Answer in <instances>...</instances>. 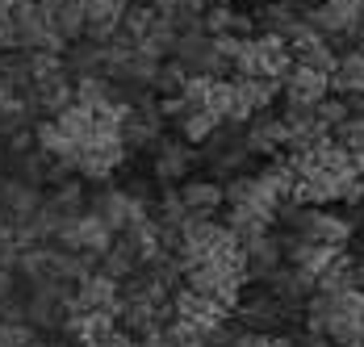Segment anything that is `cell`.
Wrapping results in <instances>:
<instances>
[{
  "label": "cell",
  "mask_w": 364,
  "mask_h": 347,
  "mask_svg": "<svg viewBox=\"0 0 364 347\" xmlns=\"http://www.w3.org/2000/svg\"><path fill=\"white\" fill-rule=\"evenodd\" d=\"M222 201H230V205H243V209H252V213H259V218H277V197L264 188V180L259 176H230L226 180V188H222Z\"/></svg>",
  "instance_id": "30bf717a"
},
{
  "label": "cell",
  "mask_w": 364,
  "mask_h": 347,
  "mask_svg": "<svg viewBox=\"0 0 364 347\" xmlns=\"http://www.w3.org/2000/svg\"><path fill=\"white\" fill-rule=\"evenodd\" d=\"M50 122H55V126H59V130L68 134V142H75V146H84V142H88V134L97 130V122H92V113H88L84 105H75V101L68 105L63 113H55Z\"/></svg>",
  "instance_id": "cb8c5ba5"
},
{
  "label": "cell",
  "mask_w": 364,
  "mask_h": 347,
  "mask_svg": "<svg viewBox=\"0 0 364 347\" xmlns=\"http://www.w3.org/2000/svg\"><path fill=\"white\" fill-rule=\"evenodd\" d=\"M327 88H335L339 97H364V50H348L343 59H335V68L327 71Z\"/></svg>",
  "instance_id": "ac0fdd59"
},
{
  "label": "cell",
  "mask_w": 364,
  "mask_h": 347,
  "mask_svg": "<svg viewBox=\"0 0 364 347\" xmlns=\"http://www.w3.org/2000/svg\"><path fill=\"white\" fill-rule=\"evenodd\" d=\"M230 84H235V101H239L243 122H247L252 113L272 109V101L281 97V80H268V75H235Z\"/></svg>",
  "instance_id": "8fae6325"
},
{
  "label": "cell",
  "mask_w": 364,
  "mask_h": 347,
  "mask_svg": "<svg viewBox=\"0 0 364 347\" xmlns=\"http://www.w3.org/2000/svg\"><path fill=\"white\" fill-rule=\"evenodd\" d=\"M172 59L184 68V75H205V80H218L222 71L230 68L218 50H214V38L210 34H176Z\"/></svg>",
  "instance_id": "5b68a950"
},
{
  "label": "cell",
  "mask_w": 364,
  "mask_h": 347,
  "mask_svg": "<svg viewBox=\"0 0 364 347\" xmlns=\"http://www.w3.org/2000/svg\"><path fill=\"white\" fill-rule=\"evenodd\" d=\"M210 88H214V80H205V75H184V84H181L176 97L188 105V113H193V109H210Z\"/></svg>",
  "instance_id": "f546056e"
},
{
  "label": "cell",
  "mask_w": 364,
  "mask_h": 347,
  "mask_svg": "<svg viewBox=\"0 0 364 347\" xmlns=\"http://www.w3.org/2000/svg\"><path fill=\"white\" fill-rule=\"evenodd\" d=\"M122 297V284L109 280L105 272H88L84 280H75V293L63 301V314H92V310H113Z\"/></svg>",
  "instance_id": "52a82bcc"
},
{
  "label": "cell",
  "mask_w": 364,
  "mask_h": 347,
  "mask_svg": "<svg viewBox=\"0 0 364 347\" xmlns=\"http://www.w3.org/2000/svg\"><path fill=\"white\" fill-rule=\"evenodd\" d=\"M243 260H247V277L264 280L268 272L281 268V239L259 235V239H252V243H243Z\"/></svg>",
  "instance_id": "44dd1931"
},
{
  "label": "cell",
  "mask_w": 364,
  "mask_h": 347,
  "mask_svg": "<svg viewBox=\"0 0 364 347\" xmlns=\"http://www.w3.org/2000/svg\"><path fill=\"white\" fill-rule=\"evenodd\" d=\"M277 218L289 226V235L310 239V243H323V247H335V251L348 243V235H352V222H348V218H339V213H323L318 205H301V201H293V205H277Z\"/></svg>",
  "instance_id": "6da1fadb"
},
{
  "label": "cell",
  "mask_w": 364,
  "mask_h": 347,
  "mask_svg": "<svg viewBox=\"0 0 364 347\" xmlns=\"http://www.w3.org/2000/svg\"><path fill=\"white\" fill-rule=\"evenodd\" d=\"M122 13H126V0H92V4H84V34L97 46H105L122 30Z\"/></svg>",
  "instance_id": "4fadbf2b"
},
{
  "label": "cell",
  "mask_w": 364,
  "mask_h": 347,
  "mask_svg": "<svg viewBox=\"0 0 364 347\" xmlns=\"http://www.w3.org/2000/svg\"><path fill=\"white\" fill-rule=\"evenodd\" d=\"M101 272H105L109 280H126V277H134V272H139V260L117 243V247H109V251L101 255Z\"/></svg>",
  "instance_id": "f1b7e54d"
},
{
  "label": "cell",
  "mask_w": 364,
  "mask_h": 347,
  "mask_svg": "<svg viewBox=\"0 0 364 347\" xmlns=\"http://www.w3.org/2000/svg\"><path fill=\"white\" fill-rule=\"evenodd\" d=\"M264 280H268V293L277 301H285V306H297V301H306L314 293V272H301V268H277Z\"/></svg>",
  "instance_id": "e0dca14e"
},
{
  "label": "cell",
  "mask_w": 364,
  "mask_h": 347,
  "mask_svg": "<svg viewBox=\"0 0 364 347\" xmlns=\"http://www.w3.org/2000/svg\"><path fill=\"white\" fill-rule=\"evenodd\" d=\"M281 92H285V101H297V105H314L318 101H327V75L323 71H310V68H301V63H293L285 75H281Z\"/></svg>",
  "instance_id": "7c38bea8"
},
{
  "label": "cell",
  "mask_w": 364,
  "mask_h": 347,
  "mask_svg": "<svg viewBox=\"0 0 364 347\" xmlns=\"http://www.w3.org/2000/svg\"><path fill=\"white\" fill-rule=\"evenodd\" d=\"M281 255L289 260V268H301V272H323L331 260L339 255L335 247H323V243H310V239H297V235H289V239H281Z\"/></svg>",
  "instance_id": "5bb4252c"
},
{
  "label": "cell",
  "mask_w": 364,
  "mask_h": 347,
  "mask_svg": "<svg viewBox=\"0 0 364 347\" xmlns=\"http://www.w3.org/2000/svg\"><path fill=\"white\" fill-rule=\"evenodd\" d=\"M181 197V205L188 209V213H197V218H210V213H218L222 209V184H214V180H184V188L176 193Z\"/></svg>",
  "instance_id": "ffe728a7"
},
{
  "label": "cell",
  "mask_w": 364,
  "mask_h": 347,
  "mask_svg": "<svg viewBox=\"0 0 364 347\" xmlns=\"http://www.w3.org/2000/svg\"><path fill=\"white\" fill-rule=\"evenodd\" d=\"M34 151H42L46 159H55V164H63V168H75V142H68V134L55 126V122H42L34 130Z\"/></svg>",
  "instance_id": "7402d4cb"
},
{
  "label": "cell",
  "mask_w": 364,
  "mask_h": 347,
  "mask_svg": "<svg viewBox=\"0 0 364 347\" xmlns=\"http://www.w3.org/2000/svg\"><path fill=\"white\" fill-rule=\"evenodd\" d=\"M55 239L68 247V251H84V255H105L113 247V235L105 230V222L97 218V213H75L72 222H63L59 230H55Z\"/></svg>",
  "instance_id": "8992f818"
},
{
  "label": "cell",
  "mask_w": 364,
  "mask_h": 347,
  "mask_svg": "<svg viewBox=\"0 0 364 347\" xmlns=\"http://www.w3.org/2000/svg\"><path fill=\"white\" fill-rule=\"evenodd\" d=\"M314 289H318V293H343V289H356V264L343 260V255H335L327 268L314 277Z\"/></svg>",
  "instance_id": "d4e9b609"
},
{
  "label": "cell",
  "mask_w": 364,
  "mask_h": 347,
  "mask_svg": "<svg viewBox=\"0 0 364 347\" xmlns=\"http://www.w3.org/2000/svg\"><path fill=\"white\" fill-rule=\"evenodd\" d=\"M72 80H68V71H59V75H46V80H34L30 84V101L34 109H42V113H63L68 105H72Z\"/></svg>",
  "instance_id": "9a60e30c"
},
{
  "label": "cell",
  "mask_w": 364,
  "mask_h": 347,
  "mask_svg": "<svg viewBox=\"0 0 364 347\" xmlns=\"http://www.w3.org/2000/svg\"><path fill=\"white\" fill-rule=\"evenodd\" d=\"M176 126H181L184 142H205V139H210V134H214V130L222 126V122L214 117V113H210V109H193V113H184Z\"/></svg>",
  "instance_id": "4316f807"
},
{
  "label": "cell",
  "mask_w": 364,
  "mask_h": 347,
  "mask_svg": "<svg viewBox=\"0 0 364 347\" xmlns=\"http://www.w3.org/2000/svg\"><path fill=\"white\" fill-rule=\"evenodd\" d=\"M172 318L184 322V326H197V331H218L226 322V306L214 301V297H201L193 289H181L176 301H172Z\"/></svg>",
  "instance_id": "9c48e42d"
},
{
  "label": "cell",
  "mask_w": 364,
  "mask_h": 347,
  "mask_svg": "<svg viewBox=\"0 0 364 347\" xmlns=\"http://www.w3.org/2000/svg\"><path fill=\"white\" fill-rule=\"evenodd\" d=\"M259 21H264V30H268V34L289 38L293 30L301 26V4H297V0H264Z\"/></svg>",
  "instance_id": "603a6c76"
},
{
  "label": "cell",
  "mask_w": 364,
  "mask_h": 347,
  "mask_svg": "<svg viewBox=\"0 0 364 347\" xmlns=\"http://www.w3.org/2000/svg\"><path fill=\"white\" fill-rule=\"evenodd\" d=\"M364 17V0H318L310 13H306V26L314 30L318 38H348Z\"/></svg>",
  "instance_id": "3957f363"
},
{
  "label": "cell",
  "mask_w": 364,
  "mask_h": 347,
  "mask_svg": "<svg viewBox=\"0 0 364 347\" xmlns=\"http://www.w3.org/2000/svg\"><path fill=\"white\" fill-rule=\"evenodd\" d=\"M331 142H335V146H343L348 155H356V159H360V155H364V117H352V113H348V117L331 130Z\"/></svg>",
  "instance_id": "83f0119b"
},
{
  "label": "cell",
  "mask_w": 364,
  "mask_h": 347,
  "mask_svg": "<svg viewBox=\"0 0 364 347\" xmlns=\"http://www.w3.org/2000/svg\"><path fill=\"white\" fill-rule=\"evenodd\" d=\"M193 168V151H188V142H155V180H164V184H172V180H184Z\"/></svg>",
  "instance_id": "d6986e66"
},
{
  "label": "cell",
  "mask_w": 364,
  "mask_h": 347,
  "mask_svg": "<svg viewBox=\"0 0 364 347\" xmlns=\"http://www.w3.org/2000/svg\"><path fill=\"white\" fill-rule=\"evenodd\" d=\"M88 213H97V218L105 222L109 235H122L126 226H134V222H143L146 218V201L130 197V193H122V188H97L92 201H88Z\"/></svg>",
  "instance_id": "277c9868"
},
{
  "label": "cell",
  "mask_w": 364,
  "mask_h": 347,
  "mask_svg": "<svg viewBox=\"0 0 364 347\" xmlns=\"http://www.w3.org/2000/svg\"><path fill=\"white\" fill-rule=\"evenodd\" d=\"M239 326L252 335H277V326L285 322V301H277L272 293H255V297H239Z\"/></svg>",
  "instance_id": "ba28073f"
},
{
  "label": "cell",
  "mask_w": 364,
  "mask_h": 347,
  "mask_svg": "<svg viewBox=\"0 0 364 347\" xmlns=\"http://www.w3.org/2000/svg\"><path fill=\"white\" fill-rule=\"evenodd\" d=\"M285 139H289V130H285L281 117H272V113H252V126H247V134H243V146L255 151V155H272L277 146H285Z\"/></svg>",
  "instance_id": "2e32d148"
},
{
  "label": "cell",
  "mask_w": 364,
  "mask_h": 347,
  "mask_svg": "<svg viewBox=\"0 0 364 347\" xmlns=\"http://www.w3.org/2000/svg\"><path fill=\"white\" fill-rule=\"evenodd\" d=\"M181 84H184V68L176 63V59H172V63H159L155 75H151V88L159 92V101H164V97H176Z\"/></svg>",
  "instance_id": "4dcf8cb0"
},
{
  "label": "cell",
  "mask_w": 364,
  "mask_h": 347,
  "mask_svg": "<svg viewBox=\"0 0 364 347\" xmlns=\"http://www.w3.org/2000/svg\"><path fill=\"white\" fill-rule=\"evenodd\" d=\"M243 284H247V277H243V272H230L218 260H201V264H193V268L184 272V289H193V293H201V297H214L226 310L243 297Z\"/></svg>",
  "instance_id": "7a4b0ae2"
},
{
  "label": "cell",
  "mask_w": 364,
  "mask_h": 347,
  "mask_svg": "<svg viewBox=\"0 0 364 347\" xmlns=\"http://www.w3.org/2000/svg\"><path fill=\"white\" fill-rule=\"evenodd\" d=\"M343 117H348V101H343V97H339V101H331V97H327V101L314 105V122H318L323 130H335Z\"/></svg>",
  "instance_id": "1f68e13d"
},
{
  "label": "cell",
  "mask_w": 364,
  "mask_h": 347,
  "mask_svg": "<svg viewBox=\"0 0 364 347\" xmlns=\"http://www.w3.org/2000/svg\"><path fill=\"white\" fill-rule=\"evenodd\" d=\"M139 46H143L146 55H155V59L164 63V59L176 50V30H172L168 21H159V17H155V21H151V30L143 34V42H139Z\"/></svg>",
  "instance_id": "484cf974"
},
{
  "label": "cell",
  "mask_w": 364,
  "mask_h": 347,
  "mask_svg": "<svg viewBox=\"0 0 364 347\" xmlns=\"http://www.w3.org/2000/svg\"><path fill=\"white\" fill-rule=\"evenodd\" d=\"M252 347H297L293 339H285V335H255Z\"/></svg>",
  "instance_id": "d6a6232c"
}]
</instances>
